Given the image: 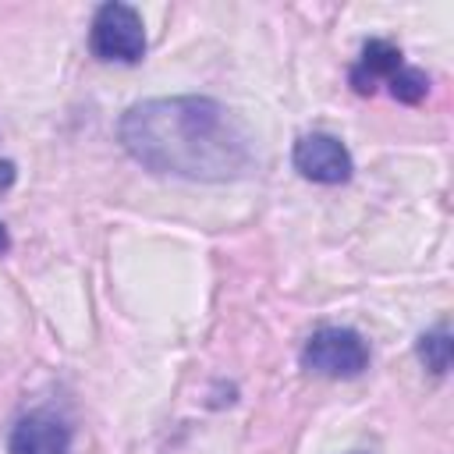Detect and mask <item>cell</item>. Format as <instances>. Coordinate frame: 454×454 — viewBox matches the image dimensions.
I'll use <instances>...</instances> for the list:
<instances>
[{
    "mask_svg": "<svg viewBox=\"0 0 454 454\" xmlns=\"http://www.w3.org/2000/svg\"><path fill=\"white\" fill-rule=\"evenodd\" d=\"M124 153L167 177L234 181L255 167L248 128L209 96H160L124 110L117 124Z\"/></svg>",
    "mask_w": 454,
    "mask_h": 454,
    "instance_id": "1",
    "label": "cell"
},
{
    "mask_svg": "<svg viewBox=\"0 0 454 454\" xmlns=\"http://www.w3.org/2000/svg\"><path fill=\"white\" fill-rule=\"evenodd\" d=\"M301 369L326 380H355L369 369V344L351 326H319L301 344Z\"/></svg>",
    "mask_w": 454,
    "mask_h": 454,
    "instance_id": "2",
    "label": "cell"
},
{
    "mask_svg": "<svg viewBox=\"0 0 454 454\" xmlns=\"http://www.w3.org/2000/svg\"><path fill=\"white\" fill-rule=\"evenodd\" d=\"M89 50L106 64H138L145 57V25L131 4H103L89 25Z\"/></svg>",
    "mask_w": 454,
    "mask_h": 454,
    "instance_id": "3",
    "label": "cell"
},
{
    "mask_svg": "<svg viewBox=\"0 0 454 454\" xmlns=\"http://www.w3.org/2000/svg\"><path fill=\"white\" fill-rule=\"evenodd\" d=\"M291 163L305 181H316V184H344L355 174V160H351L348 145L337 135H326V131L301 135L294 142Z\"/></svg>",
    "mask_w": 454,
    "mask_h": 454,
    "instance_id": "4",
    "label": "cell"
},
{
    "mask_svg": "<svg viewBox=\"0 0 454 454\" xmlns=\"http://www.w3.org/2000/svg\"><path fill=\"white\" fill-rule=\"evenodd\" d=\"M7 454H71V426L50 408L25 411L7 436Z\"/></svg>",
    "mask_w": 454,
    "mask_h": 454,
    "instance_id": "5",
    "label": "cell"
},
{
    "mask_svg": "<svg viewBox=\"0 0 454 454\" xmlns=\"http://www.w3.org/2000/svg\"><path fill=\"white\" fill-rule=\"evenodd\" d=\"M401 67H404V53L390 39H369V43H362L358 60L351 64L348 82L358 96H372L380 85H390Z\"/></svg>",
    "mask_w": 454,
    "mask_h": 454,
    "instance_id": "6",
    "label": "cell"
},
{
    "mask_svg": "<svg viewBox=\"0 0 454 454\" xmlns=\"http://www.w3.org/2000/svg\"><path fill=\"white\" fill-rule=\"evenodd\" d=\"M415 351H419V358H422V365H426L429 372L443 376V372L450 369V351H454L447 323H440V326H433L429 333H422V337H419V348H415Z\"/></svg>",
    "mask_w": 454,
    "mask_h": 454,
    "instance_id": "7",
    "label": "cell"
},
{
    "mask_svg": "<svg viewBox=\"0 0 454 454\" xmlns=\"http://www.w3.org/2000/svg\"><path fill=\"white\" fill-rule=\"evenodd\" d=\"M387 92H390L397 103L415 106V103H422V99H426V92H429V74H426L422 67L404 64V67L397 71V78L387 85Z\"/></svg>",
    "mask_w": 454,
    "mask_h": 454,
    "instance_id": "8",
    "label": "cell"
},
{
    "mask_svg": "<svg viewBox=\"0 0 454 454\" xmlns=\"http://www.w3.org/2000/svg\"><path fill=\"white\" fill-rule=\"evenodd\" d=\"M7 248H11V234H7V227L0 223V255H7Z\"/></svg>",
    "mask_w": 454,
    "mask_h": 454,
    "instance_id": "9",
    "label": "cell"
},
{
    "mask_svg": "<svg viewBox=\"0 0 454 454\" xmlns=\"http://www.w3.org/2000/svg\"><path fill=\"white\" fill-rule=\"evenodd\" d=\"M351 454H365V450H351Z\"/></svg>",
    "mask_w": 454,
    "mask_h": 454,
    "instance_id": "10",
    "label": "cell"
}]
</instances>
